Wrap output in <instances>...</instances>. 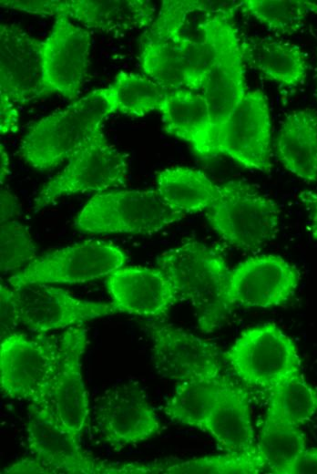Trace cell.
<instances>
[{
	"label": "cell",
	"mask_w": 317,
	"mask_h": 474,
	"mask_svg": "<svg viewBox=\"0 0 317 474\" xmlns=\"http://www.w3.org/2000/svg\"><path fill=\"white\" fill-rule=\"evenodd\" d=\"M157 264L179 298L195 309L200 331L210 334L216 330L232 307L227 299L230 271L224 258L214 249L189 240L163 252Z\"/></svg>",
	"instance_id": "cell-1"
},
{
	"label": "cell",
	"mask_w": 317,
	"mask_h": 474,
	"mask_svg": "<svg viewBox=\"0 0 317 474\" xmlns=\"http://www.w3.org/2000/svg\"><path fill=\"white\" fill-rule=\"evenodd\" d=\"M110 114L113 111L107 88L95 89L35 123L22 139L17 153L36 170L56 168L102 129Z\"/></svg>",
	"instance_id": "cell-2"
},
{
	"label": "cell",
	"mask_w": 317,
	"mask_h": 474,
	"mask_svg": "<svg viewBox=\"0 0 317 474\" xmlns=\"http://www.w3.org/2000/svg\"><path fill=\"white\" fill-rule=\"evenodd\" d=\"M60 358V335H6L0 344L2 392L12 399L30 403L52 401Z\"/></svg>",
	"instance_id": "cell-3"
},
{
	"label": "cell",
	"mask_w": 317,
	"mask_h": 474,
	"mask_svg": "<svg viewBox=\"0 0 317 474\" xmlns=\"http://www.w3.org/2000/svg\"><path fill=\"white\" fill-rule=\"evenodd\" d=\"M184 217L157 190L115 191L94 195L77 215L75 226L88 233L151 234Z\"/></svg>",
	"instance_id": "cell-4"
},
{
	"label": "cell",
	"mask_w": 317,
	"mask_h": 474,
	"mask_svg": "<svg viewBox=\"0 0 317 474\" xmlns=\"http://www.w3.org/2000/svg\"><path fill=\"white\" fill-rule=\"evenodd\" d=\"M231 17V9L218 8L207 12L199 21V27L214 50L213 63L201 94L210 110L216 139L248 92L241 44Z\"/></svg>",
	"instance_id": "cell-5"
},
{
	"label": "cell",
	"mask_w": 317,
	"mask_h": 474,
	"mask_svg": "<svg viewBox=\"0 0 317 474\" xmlns=\"http://www.w3.org/2000/svg\"><path fill=\"white\" fill-rule=\"evenodd\" d=\"M220 196L205 211L212 229L230 245L243 251L256 250L279 230V209L270 198L243 180L220 186Z\"/></svg>",
	"instance_id": "cell-6"
},
{
	"label": "cell",
	"mask_w": 317,
	"mask_h": 474,
	"mask_svg": "<svg viewBox=\"0 0 317 474\" xmlns=\"http://www.w3.org/2000/svg\"><path fill=\"white\" fill-rule=\"evenodd\" d=\"M67 160V165L38 191L34 200L35 211L63 196L104 191L126 184L127 156L107 141L102 129L90 136Z\"/></svg>",
	"instance_id": "cell-7"
},
{
	"label": "cell",
	"mask_w": 317,
	"mask_h": 474,
	"mask_svg": "<svg viewBox=\"0 0 317 474\" xmlns=\"http://www.w3.org/2000/svg\"><path fill=\"white\" fill-rule=\"evenodd\" d=\"M223 356L233 372L251 386L271 390L301 373L295 344L274 324L243 331Z\"/></svg>",
	"instance_id": "cell-8"
},
{
	"label": "cell",
	"mask_w": 317,
	"mask_h": 474,
	"mask_svg": "<svg viewBox=\"0 0 317 474\" xmlns=\"http://www.w3.org/2000/svg\"><path fill=\"white\" fill-rule=\"evenodd\" d=\"M126 261L127 255L118 246L88 240L36 258L7 281L13 288L40 283H85L108 276Z\"/></svg>",
	"instance_id": "cell-9"
},
{
	"label": "cell",
	"mask_w": 317,
	"mask_h": 474,
	"mask_svg": "<svg viewBox=\"0 0 317 474\" xmlns=\"http://www.w3.org/2000/svg\"><path fill=\"white\" fill-rule=\"evenodd\" d=\"M0 5L34 15H65L105 33L148 28L156 19L154 5L146 0H1Z\"/></svg>",
	"instance_id": "cell-10"
},
{
	"label": "cell",
	"mask_w": 317,
	"mask_h": 474,
	"mask_svg": "<svg viewBox=\"0 0 317 474\" xmlns=\"http://www.w3.org/2000/svg\"><path fill=\"white\" fill-rule=\"evenodd\" d=\"M215 150L246 169L271 170V121L262 91L246 93L218 134Z\"/></svg>",
	"instance_id": "cell-11"
},
{
	"label": "cell",
	"mask_w": 317,
	"mask_h": 474,
	"mask_svg": "<svg viewBox=\"0 0 317 474\" xmlns=\"http://www.w3.org/2000/svg\"><path fill=\"white\" fill-rule=\"evenodd\" d=\"M26 432L29 448L48 473H109L110 465L87 455L61 424L52 401L30 403Z\"/></svg>",
	"instance_id": "cell-12"
},
{
	"label": "cell",
	"mask_w": 317,
	"mask_h": 474,
	"mask_svg": "<svg viewBox=\"0 0 317 474\" xmlns=\"http://www.w3.org/2000/svg\"><path fill=\"white\" fill-rule=\"evenodd\" d=\"M91 33L65 15L56 16L49 36L42 41V96L78 97L87 76Z\"/></svg>",
	"instance_id": "cell-13"
},
{
	"label": "cell",
	"mask_w": 317,
	"mask_h": 474,
	"mask_svg": "<svg viewBox=\"0 0 317 474\" xmlns=\"http://www.w3.org/2000/svg\"><path fill=\"white\" fill-rule=\"evenodd\" d=\"M144 330L152 342V359L163 377L182 382L221 376L216 345L173 325L147 323Z\"/></svg>",
	"instance_id": "cell-14"
},
{
	"label": "cell",
	"mask_w": 317,
	"mask_h": 474,
	"mask_svg": "<svg viewBox=\"0 0 317 474\" xmlns=\"http://www.w3.org/2000/svg\"><path fill=\"white\" fill-rule=\"evenodd\" d=\"M13 289L20 324L32 332L46 333L81 325L86 321L118 313L112 303L78 299L46 283Z\"/></svg>",
	"instance_id": "cell-15"
},
{
	"label": "cell",
	"mask_w": 317,
	"mask_h": 474,
	"mask_svg": "<svg viewBox=\"0 0 317 474\" xmlns=\"http://www.w3.org/2000/svg\"><path fill=\"white\" fill-rule=\"evenodd\" d=\"M300 282L298 269L273 254L250 257L230 271L227 299L233 306L269 308L287 302Z\"/></svg>",
	"instance_id": "cell-16"
},
{
	"label": "cell",
	"mask_w": 317,
	"mask_h": 474,
	"mask_svg": "<svg viewBox=\"0 0 317 474\" xmlns=\"http://www.w3.org/2000/svg\"><path fill=\"white\" fill-rule=\"evenodd\" d=\"M96 422L104 441L118 450L150 438L160 428L146 394L136 383L107 391L97 405Z\"/></svg>",
	"instance_id": "cell-17"
},
{
	"label": "cell",
	"mask_w": 317,
	"mask_h": 474,
	"mask_svg": "<svg viewBox=\"0 0 317 474\" xmlns=\"http://www.w3.org/2000/svg\"><path fill=\"white\" fill-rule=\"evenodd\" d=\"M42 41L15 24L0 26V93L14 104L42 98Z\"/></svg>",
	"instance_id": "cell-18"
},
{
	"label": "cell",
	"mask_w": 317,
	"mask_h": 474,
	"mask_svg": "<svg viewBox=\"0 0 317 474\" xmlns=\"http://www.w3.org/2000/svg\"><path fill=\"white\" fill-rule=\"evenodd\" d=\"M105 284L118 312L138 316L162 317L180 300L158 267H121L107 277Z\"/></svg>",
	"instance_id": "cell-19"
},
{
	"label": "cell",
	"mask_w": 317,
	"mask_h": 474,
	"mask_svg": "<svg viewBox=\"0 0 317 474\" xmlns=\"http://www.w3.org/2000/svg\"><path fill=\"white\" fill-rule=\"evenodd\" d=\"M86 345L87 329L82 325L67 327L60 335V366L52 394L56 417L77 439L89 413L81 373V358Z\"/></svg>",
	"instance_id": "cell-20"
},
{
	"label": "cell",
	"mask_w": 317,
	"mask_h": 474,
	"mask_svg": "<svg viewBox=\"0 0 317 474\" xmlns=\"http://www.w3.org/2000/svg\"><path fill=\"white\" fill-rule=\"evenodd\" d=\"M164 130L186 142L201 159L216 157V135L206 100L199 91L167 92L158 110Z\"/></svg>",
	"instance_id": "cell-21"
},
{
	"label": "cell",
	"mask_w": 317,
	"mask_h": 474,
	"mask_svg": "<svg viewBox=\"0 0 317 474\" xmlns=\"http://www.w3.org/2000/svg\"><path fill=\"white\" fill-rule=\"evenodd\" d=\"M202 430L209 432L227 452H240L255 446L246 391L225 377Z\"/></svg>",
	"instance_id": "cell-22"
},
{
	"label": "cell",
	"mask_w": 317,
	"mask_h": 474,
	"mask_svg": "<svg viewBox=\"0 0 317 474\" xmlns=\"http://www.w3.org/2000/svg\"><path fill=\"white\" fill-rule=\"evenodd\" d=\"M283 167L306 182L317 180V113L310 108L290 113L275 140Z\"/></svg>",
	"instance_id": "cell-23"
},
{
	"label": "cell",
	"mask_w": 317,
	"mask_h": 474,
	"mask_svg": "<svg viewBox=\"0 0 317 474\" xmlns=\"http://www.w3.org/2000/svg\"><path fill=\"white\" fill-rule=\"evenodd\" d=\"M244 62L269 80L285 87L300 85L308 69L305 53L296 45L272 37L241 43Z\"/></svg>",
	"instance_id": "cell-24"
},
{
	"label": "cell",
	"mask_w": 317,
	"mask_h": 474,
	"mask_svg": "<svg viewBox=\"0 0 317 474\" xmlns=\"http://www.w3.org/2000/svg\"><path fill=\"white\" fill-rule=\"evenodd\" d=\"M157 191L173 210L183 214L206 211L220 196V186L205 173L188 167L165 169L158 173Z\"/></svg>",
	"instance_id": "cell-25"
},
{
	"label": "cell",
	"mask_w": 317,
	"mask_h": 474,
	"mask_svg": "<svg viewBox=\"0 0 317 474\" xmlns=\"http://www.w3.org/2000/svg\"><path fill=\"white\" fill-rule=\"evenodd\" d=\"M139 61L144 74L166 92L187 88L176 35L150 26L140 37Z\"/></svg>",
	"instance_id": "cell-26"
},
{
	"label": "cell",
	"mask_w": 317,
	"mask_h": 474,
	"mask_svg": "<svg viewBox=\"0 0 317 474\" xmlns=\"http://www.w3.org/2000/svg\"><path fill=\"white\" fill-rule=\"evenodd\" d=\"M225 376L199 378L179 382L164 407L173 422L198 428L203 425L213 409Z\"/></svg>",
	"instance_id": "cell-27"
},
{
	"label": "cell",
	"mask_w": 317,
	"mask_h": 474,
	"mask_svg": "<svg viewBox=\"0 0 317 474\" xmlns=\"http://www.w3.org/2000/svg\"><path fill=\"white\" fill-rule=\"evenodd\" d=\"M113 113L143 117L159 110L167 92L145 74L120 71L107 88Z\"/></svg>",
	"instance_id": "cell-28"
},
{
	"label": "cell",
	"mask_w": 317,
	"mask_h": 474,
	"mask_svg": "<svg viewBox=\"0 0 317 474\" xmlns=\"http://www.w3.org/2000/svg\"><path fill=\"white\" fill-rule=\"evenodd\" d=\"M257 448L270 472L291 474L306 449V438L300 427L265 419Z\"/></svg>",
	"instance_id": "cell-29"
},
{
	"label": "cell",
	"mask_w": 317,
	"mask_h": 474,
	"mask_svg": "<svg viewBox=\"0 0 317 474\" xmlns=\"http://www.w3.org/2000/svg\"><path fill=\"white\" fill-rule=\"evenodd\" d=\"M316 412L317 392L298 373L271 390L265 419L300 427Z\"/></svg>",
	"instance_id": "cell-30"
},
{
	"label": "cell",
	"mask_w": 317,
	"mask_h": 474,
	"mask_svg": "<svg viewBox=\"0 0 317 474\" xmlns=\"http://www.w3.org/2000/svg\"><path fill=\"white\" fill-rule=\"evenodd\" d=\"M235 7L269 31L288 36L298 32L310 16L317 15V3L307 0H243Z\"/></svg>",
	"instance_id": "cell-31"
},
{
	"label": "cell",
	"mask_w": 317,
	"mask_h": 474,
	"mask_svg": "<svg viewBox=\"0 0 317 474\" xmlns=\"http://www.w3.org/2000/svg\"><path fill=\"white\" fill-rule=\"evenodd\" d=\"M266 469L257 445L225 455L207 456L167 465H147L148 473L169 474H257Z\"/></svg>",
	"instance_id": "cell-32"
},
{
	"label": "cell",
	"mask_w": 317,
	"mask_h": 474,
	"mask_svg": "<svg viewBox=\"0 0 317 474\" xmlns=\"http://www.w3.org/2000/svg\"><path fill=\"white\" fill-rule=\"evenodd\" d=\"M196 36L176 35L187 78V88L201 91L210 74L214 50L208 36L199 27Z\"/></svg>",
	"instance_id": "cell-33"
},
{
	"label": "cell",
	"mask_w": 317,
	"mask_h": 474,
	"mask_svg": "<svg viewBox=\"0 0 317 474\" xmlns=\"http://www.w3.org/2000/svg\"><path fill=\"white\" fill-rule=\"evenodd\" d=\"M0 242L2 273L18 269L36 258V249L28 229L17 221L1 223Z\"/></svg>",
	"instance_id": "cell-34"
},
{
	"label": "cell",
	"mask_w": 317,
	"mask_h": 474,
	"mask_svg": "<svg viewBox=\"0 0 317 474\" xmlns=\"http://www.w3.org/2000/svg\"><path fill=\"white\" fill-rule=\"evenodd\" d=\"M0 337L1 339L14 333V330L20 324L15 294L13 288L0 283Z\"/></svg>",
	"instance_id": "cell-35"
},
{
	"label": "cell",
	"mask_w": 317,
	"mask_h": 474,
	"mask_svg": "<svg viewBox=\"0 0 317 474\" xmlns=\"http://www.w3.org/2000/svg\"><path fill=\"white\" fill-rule=\"evenodd\" d=\"M19 115L14 103L0 93V132L2 135L15 133L18 129Z\"/></svg>",
	"instance_id": "cell-36"
},
{
	"label": "cell",
	"mask_w": 317,
	"mask_h": 474,
	"mask_svg": "<svg viewBox=\"0 0 317 474\" xmlns=\"http://www.w3.org/2000/svg\"><path fill=\"white\" fill-rule=\"evenodd\" d=\"M0 196V221L2 223L12 221L15 217L18 216L20 214V207L16 199L10 191L1 189Z\"/></svg>",
	"instance_id": "cell-37"
},
{
	"label": "cell",
	"mask_w": 317,
	"mask_h": 474,
	"mask_svg": "<svg viewBox=\"0 0 317 474\" xmlns=\"http://www.w3.org/2000/svg\"><path fill=\"white\" fill-rule=\"evenodd\" d=\"M317 474V448H306L291 474Z\"/></svg>",
	"instance_id": "cell-38"
},
{
	"label": "cell",
	"mask_w": 317,
	"mask_h": 474,
	"mask_svg": "<svg viewBox=\"0 0 317 474\" xmlns=\"http://www.w3.org/2000/svg\"><path fill=\"white\" fill-rule=\"evenodd\" d=\"M3 473H48V471L34 458L19 460L5 468Z\"/></svg>",
	"instance_id": "cell-39"
},
{
	"label": "cell",
	"mask_w": 317,
	"mask_h": 474,
	"mask_svg": "<svg viewBox=\"0 0 317 474\" xmlns=\"http://www.w3.org/2000/svg\"><path fill=\"white\" fill-rule=\"evenodd\" d=\"M299 197L310 210L311 229L313 237L317 239V193L306 191L301 192Z\"/></svg>",
	"instance_id": "cell-40"
},
{
	"label": "cell",
	"mask_w": 317,
	"mask_h": 474,
	"mask_svg": "<svg viewBox=\"0 0 317 474\" xmlns=\"http://www.w3.org/2000/svg\"><path fill=\"white\" fill-rule=\"evenodd\" d=\"M0 154H1V157H0V159H1V162H0V177H1L0 182H1V184H3L5 182L6 177L10 173L9 158H8V155H7V153L5 151V149L3 146V144H1Z\"/></svg>",
	"instance_id": "cell-41"
}]
</instances>
